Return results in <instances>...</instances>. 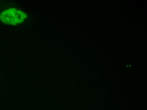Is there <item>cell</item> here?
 <instances>
[{"instance_id": "6da1fadb", "label": "cell", "mask_w": 147, "mask_h": 110, "mask_svg": "<svg viewBox=\"0 0 147 110\" xmlns=\"http://www.w3.org/2000/svg\"><path fill=\"white\" fill-rule=\"evenodd\" d=\"M26 18V14L17 9L10 8L1 13V21L7 25H17L20 24Z\"/></svg>"}]
</instances>
